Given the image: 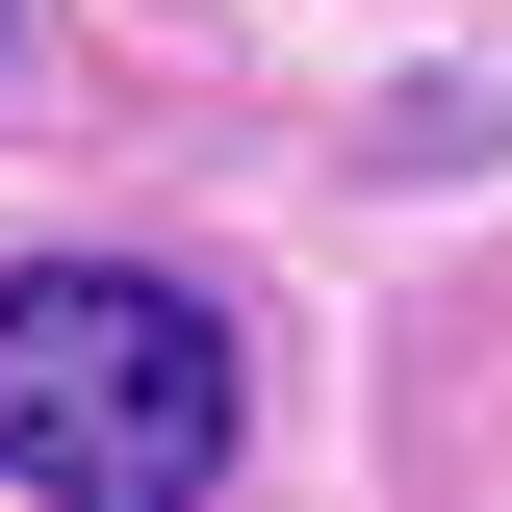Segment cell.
<instances>
[{"label":"cell","instance_id":"cell-1","mask_svg":"<svg viewBox=\"0 0 512 512\" xmlns=\"http://www.w3.org/2000/svg\"><path fill=\"white\" fill-rule=\"evenodd\" d=\"M231 461V333L154 256H26L0 282V487L52 512H180Z\"/></svg>","mask_w":512,"mask_h":512}]
</instances>
